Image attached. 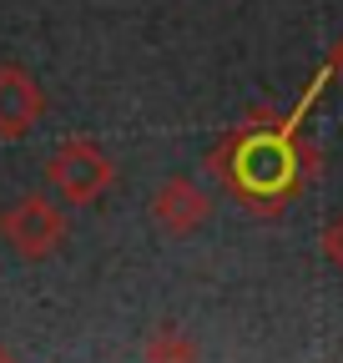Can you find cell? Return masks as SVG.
Masks as SVG:
<instances>
[{
    "mask_svg": "<svg viewBox=\"0 0 343 363\" xmlns=\"http://www.w3.org/2000/svg\"><path fill=\"white\" fill-rule=\"evenodd\" d=\"M0 238H6L16 247V257L26 262H40V257H56L66 247V212L40 197V192H26L6 207V217H0Z\"/></svg>",
    "mask_w": 343,
    "mask_h": 363,
    "instance_id": "cell-2",
    "label": "cell"
},
{
    "mask_svg": "<svg viewBox=\"0 0 343 363\" xmlns=\"http://www.w3.org/2000/svg\"><path fill=\"white\" fill-rule=\"evenodd\" d=\"M46 177H51V187H56L71 207H86V202H96L111 182H116V167H111V157H106L96 142L71 136V142H61V147L51 152Z\"/></svg>",
    "mask_w": 343,
    "mask_h": 363,
    "instance_id": "cell-3",
    "label": "cell"
},
{
    "mask_svg": "<svg viewBox=\"0 0 343 363\" xmlns=\"http://www.w3.org/2000/svg\"><path fill=\"white\" fill-rule=\"evenodd\" d=\"M207 212H212L207 192L197 187V182H187V177H167L152 192V217H157V227L167 238H192L207 222Z\"/></svg>",
    "mask_w": 343,
    "mask_h": 363,
    "instance_id": "cell-5",
    "label": "cell"
},
{
    "mask_svg": "<svg viewBox=\"0 0 343 363\" xmlns=\"http://www.w3.org/2000/svg\"><path fill=\"white\" fill-rule=\"evenodd\" d=\"M46 116V91L26 66H0V142H26Z\"/></svg>",
    "mask_w": 343,
    "mask_h": 363,
    "instance_id": "cell-4",
    "label": "cell"
},
{
    "mask_svg": "<svg viewBox=\"0 0 343 363\" xmlns=\"http://www.w3.org/2000/svg\"><path fill=\"white\" fill-rule=\"evenodd\" d=\"M323 252H328V262L343 272V212L328 222V233H323Z\"/></svg>",
    "mask_w": 343,
    "mask_h": 363,
    "instance_id": "cell-7",
    "label": "cell"
},
{
    "mask_svg": "<svg viewBox=\"0 0 343 363\" xmlns=\"http://www.w3.org/2000/svg\"><path fill=\"white\" fill-rule=\"evenodd\" d=\"M218 177L232 187L237 202H247L252 212H283L298 192L308 187V177L318 167V152L293 131V121L283 126H242L212 152Z\"/></svg>",
    "mask_w": 343,
    "mask_h": 363,
    "instance_id": "cell-1",
    "label": "cell"
},
{
    "mask_svg": "<svg viewBox=\"0 0 343 363\" xmlns=\"http://www.w3.org/2000/svg\"><path fill=\"white\" fill-rule=\"evenodd\" d=\"M0 363H16V358H11V353H6V348H0Z\"/></svg>",
    "mask_w": 343,
    "mask_h": 363,
    "instance_id": "cell-9",
    "label": "cell"
},
{
    "mask_svg": "<svg viewBox=\"0 0 343 363\" xmlns=\"http://www.w3.org/2000/svg\"><path fill=\"white\" fill-rule=\"evenodd\" d=\"M328 71L343 81V35H338V45H333V56H328Z\"/></svg>",
    "mask_w": 343,
    "mask_h": 363,
    "instance_id": "cell-8",
    "label": "cell"
},
{
    "mask_svg": "<svg viewBox=\"0 0 343 363\" xmlns=\"http://www.w3.org/2000/svg\"><path fill=\"white\" fill-rule=\"evenodd\" d=\"M142 358H147V363H197V338H192L187 328H177V323H162V328L147 338Z\"/></svg>",
    "mask_w": 343,
    "mask_h": 363,
    "instance_id": "cell-6",
    "label": "cell"
}]
</instances>
